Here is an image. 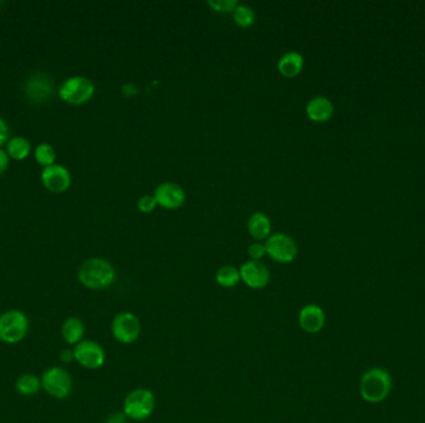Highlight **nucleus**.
<instances>
[{
    "label": "nucleus",
    "instance_id": "obj_14",
    "mask_svg": "<svg viewBox=\"0 0 425 423\" xmlns=\"http://www.w3.org/2000/svg\"><path fill=\"white\" fill-rule=\"evenodd\" d=\"M325 312L317 304H307L300 310L299 326L304 332L316 334L325 326Z\"/></svg>",
    "mask_w": 425,
    "mask_h": 423
},
{
    "label": "nucleus",
    "instance_id": "obj_21",
    "mask_svg": "<svg viewBox=\"0 0 425 423\" xmlns=\"http://www.w3.org/2000/svg\"><path fill=\"white\" fill-rule=\"evenodd\" d=\"M30 153V143L23 137L13 138L8 143V155L15 161H23Z\"/></svg>",
    "mask_w": 425,
    "mask_h": 423
},
{
    "label": "nucleus",
    "instance_id": "obj_28",
    "mask_svg": "<svg viewBox=\"0 0 425 423\" xmlns=\"http://www.w3.org/2000/svg\"><path fill=\"white\" fill-rule=\"evenodd\" d=\"M106 423H127V416L123 412H117L111 415Z\"/></svg>",
    "mask_w": 425,
    "mask_h": 423
},
{
    "label": "nucleus",
    "instance_id": "obj_29",
    "mask_svg": "<svg viewBox=\"0 0 425 423\" xmlns=\"http://www.w3.org/2000/svg\"><path fill=\"white\" fill-rule=\"evenodd\" d=\"M60 359L63 362L70 364L72 361L75 360V355H74V350L65 349L60 353Z\"/></svg>",
    "mask_w": 425,
    "mask_h": 423
},
{
    "label": "nucleus",
    "instance_id": "obj_3",
    "mask_svg": "<svg viewBox=\"0 0 425 423\" xmlns=\"http://www.w3.org/2000/svg\"><path fill=\"white\" fill-rule=\"evenodd\" d=\"M29 318L26 314L12 309L0 314V340L6 344H17L29 333Z\"/></svg>",
    "mask_w": 425,
    "mask_h": 423
},
{
    "label": "nucleus",
    "instance_id": "obj_8",
    "mask_svg": "<svg viewBox=\"0 0 425 423\" xmlns=\"http://www.w3.org/2000/svg\"><path fill=\"white\" fill-rule=\"evenodd\" d=\"M111 330L117 342L122 344H132L141 335L142 326L139 319L133 313L123 312L118 313L114 318Z\"/></svg>",
    "mask_w": 425,
    "mask_h": 423
},
{
    "label": "nucleus",
    "instance_id": "obj_22",
    "mask_svg": "<svg viewBox=\"0 0 425 423\" xmlns=\"http://www.w3.org/2000/svg\"><path fill=\"white\" fill-rule=\"evenodd\" d=\"M233 19L236 25L242 28H247L255 23V13L250 6L238 4L233 12Z\"/></svg>",
    "mask_w": 425,
    "mask_h": 423
},
{
    "label": "nucleus",
    "instance_id": "obj_16",
    "mask_svg": "<svg viewBox=\"0 0 425 423\" xmlns=\"http://www.w3.org/2000/svg\"><path fill=\"white\" fill-rule=\"evenodd\" d=\"M250 236L256 241H265L271 234V220L264 212H255L247 221Z\"/></svg>",
    "mask_w": 425,
    "mask_h": 423
},
{
    "label": "nucleus",
    "instance_id": "obj_30",
    "mask_svg": "<svg viewBox=\"0 0 425 423\" xmlns=\"http://www.w3.org/2000/svg\"><path fill=\"white\" fill-rule=\"evenodd\" d=\"M8 166H9V155L0 149V174L6 172Z\"/></svg>",
    "mask_w": 425,
    "mask_h": 423
},
{
    "label": "nucleus",
    "instance_id": "obj_6",
    "mask_svg": "<svg viewBox=\"0 0 425 423\" xmlns=\"http://www.w3.org/2000/svg\"><path fill=\"white\" fill-rule=\"evenodd\" d=\"M95 93V85L91 80L84 76H74L70 77L63 82L60 90L59 96L65 102L71 104H82L91 99Z\"/></svg>",
    "mask_w": 425,
    "mask_h": 423
},
{
    "label": "nucleus",
    "instance_id": "obj_7",
    "mask_svg": "<svg viewBox=\"0 0 425 423\" xmlns=\"http://www.w3.org/2000/svg\"><path fill=\"white\" fill-rule=\"evenodd\" d=\"M266 255L279 263H290L298 256V245L291 236L282 232L272 234L265 240Z\"/></svg>",
    "mask_w": 425,
    "mask_h": 423
},
{
    "label": "nucleus",
    "instance_id": "obj_20",
    "mask_svg": "<svg viewBox=\"0 0 425 423\" xmlns=\"http://www.w3.org/2000/svg\"><path fill=\"white\" fill-rule=\"evenodd\" d=\"M215 280L223 288H233L240 282V271L234 266H223L217 271Z\"/></svg>",
    "mask_w": 425,
    "mask_h": 423
},
{
    "label": "nucleus",
    "instance_id": "obj_25",
    "mask_svg": "<svg viewBox=\"0 0 425 423\" xmlns=\"http://www.w3.org/2000/svg\"><path fill=\"white\" fill-rule=\"evenodd\" d=\"M157 200H155V195L146 194L141 196L137 201L138 210L144 214H150L153 212L157 207Z\"/></svg>",
    "mask_w": 425,
    "mask_h": 423
},
{
    "label": "nucleus",
    "instance_id": "obj_1",
    "mask_svg": "<svg viewBox=\"0 0 425 423\" xmlns=\"http://www.w3.org/2000/svg\"><path fill=\"white\" fill-rule=\"evenodd\" d=\"M115 278V269L104 258H90L79 269V280L90 289L107 288Z\"/></svg>",
    "mask_w": 425,
    "mask_h": 423
},
{
    "label": "nucleus",
    "instance_id": "obj_2",
    "mask_svg": "<svg viewBox=\"0 0 425 423\" xmlns=\"http://www.w3.org/2000/svg\"><path fill=\"white\" fill-rule=\"evenodd\" d=\"M392 390V378L389 372L374 367L368 370L360 383V392L364 401L369 404H378L387 399Z\"/></svg>",
    "mask_w": 425,
    "mask_h": 423
},
{
    "label": "nucleus",
    "instance_id": "obj_12",
    "mask_svg": "<svg viewBox=\"0 0 425 423\" xmlns=\"http://www.w3.org/2000/svg\"><path fill=\"white\" fill-rule=\"evenodd\" d=\"M41 180L46 189L54 193H63L71 185V175L69 170L63 166H46L41 173Z\"/></svg>",
    "mask_w": 425,
    "mask_h": 423
},
{
    "label": "nucleus",
    "instance_id": "obj_10",
    "mask_svg": "<svg viewBox=\"0 0 425 423\" xmlns=\"http://www.w3.org/2000/svg\"><path fill=\"white\" fill-rule=\"evenodd\" d=\"M240 280L250 288L261 289L270 282V271L261 261H247L240 267Z\"/></svg>",
    "mask_w": 425,
    "mask_h": 423
},
{
    "label": "nucleus",
    "instance_id": "obj_5",
    "mask_svg": "<svg viewBox=\"0 0 425 423\" xmlns=\"http://www.w3.org/2000/svg\"><path fill=\"white\" fill-rule=\"evenodd\" d=\"M41 388L54 399L63 400L72 391V378L60 366H52L41 375Z\"/></svg>",
    "mask_w": 425,
    "mask_h": 423
},
{
    "label": "nucleus",
    "instance_id": "obj_26",
    "mask_svg": "<svg viewBox=\"0 0 425 423\" xmlns=\"http://www.w3.org/2000/svg\"><path fill=\"white\" fill-rule=\"evenodd\" d=\"M247 255H249L252 261H260L266 255V248H265L264 244H261L260 241L254 242L247 248Z\"/></svg>",
    "mask_w": 425,
    "mask_h": 423
},
{
    "label": "nucleus",
    "instance_id": "obj_19",
    "mask_svg": "<svg viewBox=\"0 0 425 423\" xmlns=\"http://www.w3.org/2000/svg\"><path fill=\"white\" fill-rule=\"evenodd\" d=\"M41 389V380L34 374H23L15 383V390L23 396H35Z\"/></svg>",
    "mask_w": 425,
    "mask_h": 423
},
{
    "label": "nucleus",
    "instance_id": "obj_24",
    "mask_svg": "<svg viewBox=\"0 0 425 423\" xmlns=\"http://www.w3.org/2000/svg\"><path fill=\"white\" fill-rule=\"evenodd\" d=\"M208 6L218 13H233L238 6L236 0H209Z\"/></svg>",
    "mask_w": 425,
    "mask_h": 423
},
{
    "label": "nucleus",
    "instance_id": "obj_13",
    "mask_svg": "<svg viewBox=\"0 0 425 423\" xmlns=\"http://www.w3.org/2000/svg\"><path fill=\"white\" fill-rule=\"evenodd\" d=\"M54 83L45 74H33L25 82V93L34 102H45L52 97Z\"/></svg>",
    "mask_w": 425,
    "mask_h": 423
},
{
    "label": "nucleus",
    "instance_id": "obj_11",
    "mask_svg": "<svg viewBox=\"0 0 425 423\" xmlns=\"http://www.w3.org/2000/svg\"><path fill=\"white\" fill-rule=\"evenodd\" d=\"M153 195H155L157 204L167 210L179 209L185 201V191L183 188L179 184L172 183V182L160 184L155 188Z\"/></svg>",
    "mask_w": 425,
    "mask_h": 423
},
{
    "label": "nucleus",
    "instance_id": "obj_27",
    "mask_svg": "<svg viewBox=\"0 0 425 423\" xmlns=\"http://www.w3.org/2000/svg\"><path fill=\"white\" fill-rule=\"evenodd\" d=\"M9 138V128L3 118H0V145L6 143Z\"/></svg>",
    "mask_w": 425,
    "mask_h": 423
},
{
    "label": "nucleus",
    "instance_id": "obj_15",
    "mask_svg": "<svg viewBox=\"0 0 425 423\" xmlns=\"http://www.w3.org/2000/svg\"><path fill=\"white\" fill-rule=\"evenodd\" d=\"M306 115L317 123L327 122L334 115V104L325 96H316L306 104Z\"/></svg>",
    "mask_w": 425,
    "mask_h": 423
},
{
    "label": "nucleus",
    "instance_id": "obj_18",
    "mask_svg": "<svg viewBox=\"0 0 425 423\" xmlns=\"http://www.w3.org/2000/svg\"><path fill=\"white\" fill-rule=\"evenodd\" d=\"M84 334H85V326L79 318L70 317L63 321V326H61V335L66 343L70 345L80 343L82 342Z\"/></svg>",
    "mask_w": 425,
    "mask_h": 423
},
{
    "label": "nucleus",
    "instance_id": "obj_4",
    "mask_svg": "<svg viewBox=\"0 0 425 423\" xmlns=\"http://www.w3.org/2000/svg\"><path fill=\"white\" fill-rule=\"evenodd\" d=\"M155 399L148 389H136L127 394L123 402V413L133 421H144L155 411Z\"/></svg>",
    "mask_w": 425,
    "mask_h": 423
},
{
    "label": "nucleus",
    "instance_id": "obj_23",
    "mask_svg": "<svg viewBox=\"0 0 425 423\" xmlns=\"http://www.w3.org/2000/svg\"><path fill=\"white\" fill-rule=\"evenodd\" d=\"M35 159L41 166H54L55 161V150L50 144H40L38 148L35 149Z\"/></svg>",
    "mask_w": 425,
    "mask_h": 423
},
{
    "label": "nucleus",
    "instance_id": "obj_9",
    "mask_svg": "<svg viewBox=\"0 0 425 423\" xmlns=\"http://www.w3.org/2000/svg\"><path fill=\"white\" fill-rule=\"evenodd\" d=\"M74 355H75V361L90 370L100 369L101 366H104L106 360L104 348L92 340H82L80 343L76 344Z\"/></svg>",
    "mask_w": 425,
    "mask_h": 423
},
{
    "label": "nucleus",
    "instance_id": "obj_17",
    "mask_svg": "<svg viewBox=\"0 0 425 423\" xmlns=\"http://www.w3.org/2000/svg\"><path fill=\"white\" fill-rule=\"evenodd\" d=\"M277 69L285 77H295L304 69V56L298 51L286 52L279 60Z\"/></svg>",
    "mask_w": 425,
    "mask_h": 423
}]
</instances>
